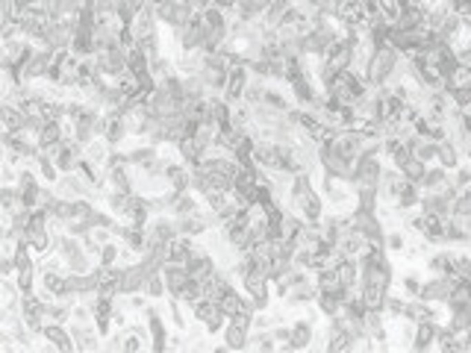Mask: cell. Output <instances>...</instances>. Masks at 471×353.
<instances>
[{
  "instance_id": "7",
  "label": "cell",
  "mask_w": 471,
  "mask_h": 353,
  "mask_svg": "<svg viewBox=\"0 0 471 353\" xmlns=\"http://www.w3.org/2000/svg\"><path fill=\"white\" fill-rule=\"evenodd\" d=\"M463 192H465V194H468V197H471V183H468V185H465V189H463Z\"/></svg>"
},
{
  "instance_id": "4",
  "label": "cell",
  "mask_w": 471,
  "mask_h": 353,
  "mask_svg": "<svg viewBox=\"0 0 471 353\" xmlns=\"http://www.w3.org/2000/svg\"><path fill=\"white\" fill-rule=\"evenodd\" d=\"M315 339V324L301 318V321L292 324V347H310Z\"/></svg>"
},
{
  "instance_id": "5",
  "label": "cell",
  "mask_w": 471,
  "mask_h": 353,
  "mask_svg": "<svg viewBox=\"0 0 471 353\" xmlns=\"http://www.w3.org/2000/svg\"><path fill=\"white\" fill-rule=\"evenodd\" d=\"M403 176H407V180L410 183H421V176H424V171H427V165L424 162H419V159H415V157H410L407 162H403L401 165V168H398Z\"/></svg>"
},
{
  "instance_id": "3",
  "label": "cell",
  "mask_w": 471,
  "mask_h": 353,
  "mask_svg": "<svg viewBox=\"0 0 471 353\" xmlns=\"http://www.w3.org/2000/svg\"><path fill=\"white\" fill-rule=\"evenodd\" d=\"M459 159H463L459 148L454 145L451 139H442V141H439V153H436V162L445 165L448 171H454V168H459Z\"/></svg>"
},
{
  "instance_id": "1",
  "label": "cell",
  "mask_w": 471,
  "mask_h": 353,
  "mask_svg": "<svg viewBox=\"0 0 471 353\" xmlns=\"http://www.w3.org/2000/svg\"><path fill=\"white\" fill-rule=\"evenodd\" d=\"M410 145V153L419 162H424V165H430V162H436V153H439V139H433V136H424V132H419L412 141H407Z\"/></svg>"
},
{
  "instance_id": "6",
  "label": "cell",
  "mask_w": 471,
  "mask_h": 353,
  "mask_svg": "<svg viewBox=\"0 0 471 353\" xmlns=\"http://www.w3.org/2000/svg\"><path fill=\"white\" fill-rule=\"evenodd\" d=\"M421 285H424V280L415 271H410V274H403V277H401V289H403V294H407V297H419Z\"/></svg>"
},
{
  "instance_id": "2",
  "label": "cell",
  "mask_w": 471,
  "mask_h": 353,
  "mask_svg": "<svg viewBox=\"0 0 471 353\" xmlns=\"http://www.w3.org/2000/svg\"><path fill=\"white\" fill-rule=\"evenodd\" d=\"M445 88L448 92H465V88H471V65L459 62L457 68L445 77Z\"/></svg>"
}]
</instances>
